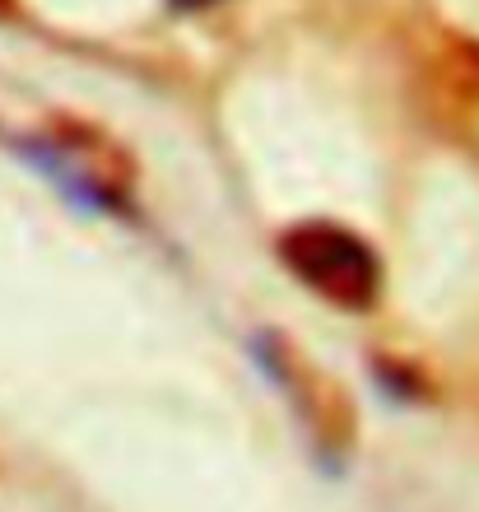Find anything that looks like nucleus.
I'll list each match as a JSON object with an SVG mask.
<instances>
[{
	"mask_svg": "<svg viewBox=\"0 0 479 512\" xmlns=\"http://www.w3.org/2000/svg\"><path fill=\"white\" fill-rule=\"evenodd\" d=\"M284 266L317 289L335 308H368L382 289V261L359 233L340 229V224H298L284 233L280 243Z\"/></svg>",
	"mask_w": 479,
	"mask_h": 512,
	"instance_id": "obj_1",
	"label": "nucleus"
},
{
	"mask_svg": "<svg viewBox=\"0 0 479 512\" xmlns=\"http://www.w3.org/2000/svg\"><path fill=\"white\" fill-rule=\"evenodd\" d=\"M177 10H200V5H210V0H173Z\"/></svg>",
	"mask_w": 479,
	"mask_h": 512,
	"instance_id": "obj_2",
	"label": "nucleus"
}]
</instances>
